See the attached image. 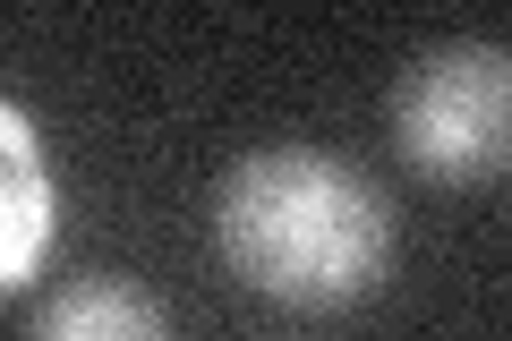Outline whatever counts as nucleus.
Wrapping results in <instances>:
<instances>
[{"label": "nucleus", "mask_w": 512, "mask_h": 341, "mask_svg": "<svg viewBox=\"0 0 512 341\" xmlns=\"http://www.w3.org/2000/svg\"><path fill=\"white\" fill-rule=\"evenodd\" d=\"M214 248L274 307H350L384 282L393 205L325 145H256L214 197Z\"/></svg>", "instance_id": "1"}, {"label": "nucleus", "mask_w": 512, "mask_h": 341, "mask_svg": "<svg viewBox=\"0 0 512 341\" xmlns=\"http://www.w3.org/2000/svg\"><path fill=\"white\" fill-rule=\"evenodd\" d=\"M35 341H171V307L146 282L120 273H77L69 290H52L35 316Z\"/></svg>", "instance_id": "4"}, {"label": "nucleus", "mask_w": 512, "mask_h": 341, "mask_svg": "<svg viewBox=\"0 0 512 341\" xmlns=\"http://www.w3.org/2000/svg\"><path fill=\"white\" fill-rule=\"evenodd\" d=\"M393 145L410 171L444 188H478L512 171V43L461 35L436 43L393 86Z\"/></svg>", "instance_id": "2"}, {"label": "nucleus", "mask_w": 512, "mask_h": 341, "mask_svg": "<svg viewBox=\"0 0 512 341\" xmlns=\"http://www.w3.org/2000/svg\"><path fill=\"white\" fill-rule=\"evenodd\" d=\"M60 231V188L26 103H0V290H26L52 256Z\"/></svg>", "instance_id": "3"}]
</instances>
